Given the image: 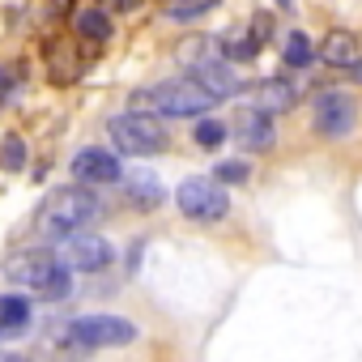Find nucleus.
<instances>
[{"instance_id":"obj_20","label":"nucleus","mask_w":362,"mask_h":362,"mask_svg":"<svg viewBox=\"0 0 362 362\" xmlns=\"http://www.w3.org/2000/svg\"><path fill=\"white\" fill-rule=\"evenodd\" d=\"M209 9H218V0H175V5H170V18H175V22H192V18H201V13H209Z\"/></svg>"},{"instance_id":"obj_16","label":"nucleus","mask_w":362,"mask_h":362,"mask_svg":"<svg viewBox=\"0 0 362 362\" xmlns=\"http://www.w3.org/2000/svg\"><path fill=\"white\" fill-rule=\"evenodd\" d=\"M77 35H86V39H94V43H107V39H111V18H107L103 9H81V13H77Z\"/></svg>"},{"instance_id":"obj_22","label":"nucleus","mask_w":362,"mask_h":362,"mask_svg":"<svg viewBox=\"0 0 362 362\" xmlns=\"http://www.w3.org/2000/svg\"><path fill=\"white\" fill-rule=\"evenodd\" d=\"M22 90V64H0V107Z\"/></svg>"},{"instance_id":"obj_7","label":"nucleus","mask_w":362,"mask_h":362,"mask_svg":"<svg viewBox=\"0 0 362 362\" xmlns=\"http://www.w3.org/2000/svg\"><path fill=\"white\" fill-rule=\"evenodd\" d=\"M60 264H64V260H56L47 247H26V252L9 256V264H5V277H9L13 286H22V290H35V294H43V286L52 281V273H56Z\"/></svg>"},{"instance_id":"obj_17","label":"nucleus","mask_w":362,"mask_h":362,"mask_svg":"<svg viewBox=\"0 0 362 362\" xmlns=\"http://www.w3.org/2000/svg\"><path fill=\"white\" fill-rule=\"evenodd\" d=\"M281 60H286L290 69H307V64H311V43H307L303 30H290V35H286V43H281Z\"/></svg>"},{"instance_id":"obj_13","label":"nucleus","mask_w":362,"mask_h":362,"mask_svg":"<svg viewBox=\"0 0 362 362\" xmlns=\"http://www.w3.org/2000/svg\"><path fill=\"white\" fill-rule=\"evenodd\" d=\"M35 320V307L22 298V294H0V341H13L30 328Z\"/></svg>"},{"instance_id":"obj_9","label":"nucleus","mask_w":362,"mask_h":362,"mask_svg":"<svg viewBox=\"0 0 362 362\" xmlns=\"http://www.w3.org/2000/svg\"><path fill=\"white\" fill-rule=\"evenodd\" d=\"M230 132H235V141L243 145V149H252V153H264V149H273V119H269V111H256V107H243L239 115H235V124H230Z\"/></svg>"},{"instance_id":"obj_8","label":"nucleus","mask_w":362,"mask_h":362,"mask_svg":"<svg viewBox=\"0 0 362 362\" xmlns=\"http://www.w3.org/2000/svg\"><path fill=\"white\" fill-rule=\"evenodd\" d=\"M73 179L86 188H98V184H119L124 179V166L111 149H81L73 158Z\"/></svg>"},{"instance_id":"obj_14","label":"nucleus","mask_w":362,"mask_h":362,"mask_svg":"<svg viewBox=\"0 0 362 362\" xmlns=\"http://www.w3.org/2000/svg\"><path fill=\"white\" fill-rule=\"evenodd\" d=\"M124 192H128V201L136 205V209H158L162 205V184L149 175V170H128L124 175Z\"/></svg>"},{"instance_id":"obj_2","label":"nucleus","mask_w":362,"mask_h":362,"mask_svg":"<svg viewBox=\"0 0 362 362\" xmlns=\"http://www.w3.org/2000/svg\"><path fill=\"white\" fill-rule=\"evenodd\" d=\"M132 103H141V111H149V115L188 119V115H205L218 98L209 90H201L197 77H175V81H158L149 90H136Z\"/></svg>"},{"instance_id":"obj_5","label":"nucleus","mask_w":362,"mask_h":362,"mask_svg":"<svg viewBox=\"0 0 362 362\" xmlns=\"http://www.w3.org/2000/svg\"><path fill=\"white\" fill-rule=\"evenodd\" d=\"M175 205H179V214H184V218H197V222H218V218H226L230 197H226V188L218 184V179L192 175V179H184V184L175 188Z\"/></svg>"},{"instance_id":"obj_19","label":"nucleus","mask_w":362,"mask_h":362,"mask_svg":"<svg viewBox=\"0 0 362 362\" xmlns=\"http://www.w3.org/2000/svg\"><path fill=\"white\" fill-rule=\"evenodd\" d=\"M226 136H230V128H226L222 119H201V124H197V145H201V149H218Z\"/></svg>"},{"instance_id":"obj_1","label":"nucleus","mask_w":362,"mask_h":362,"mask_svg":"<svg viewBox=\"0 0 362 362\" xmlns=\"http://www.w3.org/2000/svg\"><path fill=\"white\" fill-rule=\"evenodd\" d=\"M98 218H103V201H98L86 184H69V188H56V192L39 205L35 230H39L43 239H73V235H81L90 222H98Z\"/></svg>"},{"instance_id":"obj_12","label":"nucleus","mask_w":362,"mask_h":362,"mask_svg":"<svg viewBox=\"0 0 362 362\" xmlns=\"http://www.w3.org/2000/svg\"><path fill=\"white\" fill-rule=\"evenodd\" d=\"M252 103H256V111H290L294 103H298V86L290 81V77H264V81H256L252 86Z\"/></svg>"},{"instance_id":"obj_26","label":"nucleus","mask_w":362,"mask_h":362,"mask_svg":"<svg viewBox=\"0 0 362 362\" xmlns=\"http://www.w3.org/2000/svg\"><path fill=\"white\" fill-rule=\"evenodd\" d=\"M349 77H354V81H358V86H362V56H358V64H354V69H349Z\"/></svg>"},{"instance_id":"obj_21","label":"nucleus","mask_w":362,"mask_h":362,"mask_svg":"<svg viewBox=\"0 0 362 362\" xmlns=\"http://www.w3.org/2000/svg\"><path fill=\"white\" fill-rule=\"evenodd\" d=\"M175 60H179V64H188V69L205 64V39H197V35H192V39H184V43L175 47Z\"/></svg>"},{"instance_id":"obj_3","label":"nucleus","mask_w":362,"mask_h":362,"mask_svg":"<svg viewBox=\"0 0 362 362\" xmlns=\"http://www.w3.org/2000/svg\"><path fill=\"white\" fill-rule=\"evenodd\" d=\"M107 136L119 153H132V158H149V153H162L166 149V128L158 115L149 111H124V115H111L107 119Z\"/></svg>"},{"instance_id":"obj_18","label":"nucleus","mask_w":362,"mask_h":362,"mask_svg":"<svg viewBox=\"0 0 362 362\" xmlns=\"http://www.w3.org/2000/svg\"><path fill=\"white\" fill-rule=\"evenodd\" d=\"M22 166H26V141L13 132V136H5V141H0V170L18 175Z\"/></svg>"},{"instance_id":"obj_15","label":"nucleus","mask_w":362,"mask_h":362,"mask_svg":"<svg viewBox=\"0 0 362 362\" xmlns=\"http://www.w3.org/2000/svg\"><path fill=\"white\" fill-rule=\"evenodd\" d=\"M320 56H324V64H332V69H354V64H358V39H354L349 30H332V35H324Z\"/></svg>"},{"instance_id":"obj_23","label":"nucleus","mask_w":362,"mask_h":362,"mask_svg":"<svg viewBox=\"0 0 362 362\" xmlns=\"http://www.w3.org/2000/svg\"><path fill=\"white\" fill-rule=\"evenodd\" d=\"M214 179L226 188V184H247V162H218L214 166Z\"/></svg>"},{"instance_id":"obj_6","label":"nucleus","mask_w":362,"mask_h":362,"mask_svg":"<svg viewBox=\"0 0 362 362\" xmlns=\"http://www.w3.org/2000/svg\"><path fill=\"white\" fill-rule=\"evenodd\" d=\"M311 124H315L320 136L341 141V136H349L354 124H358V103H354L349 94H341V90H324V94L315 98V115H311Z\"/></svg>"},{"instance_id":"obj_24","label":"nucleus","mask_w":362,"mask_h":362,"mask_svg":"<svg viewBox=\"0 0 362 362\" xmlns=\"http://www.w3.org/2000/svg\"><path fill=\"white\" fill-rule=\"evenodd\" d=\"M269 26H273V18H269V13H256V18H252V35H247V39H252L256 47H264V43H269Z\"/></svg>"},{"instance_id":"obj_27","label":"nucleus","mask_w":362,"mask_h":362,"mask_svg":"<svg viewBox=\"0 0 362 362\" xmlns=\"http://www.w3.org/2000/svg\"><path fill=\"white\" fill-rule=\"evenodd\" d=\"M18 362H26V358H18Z\"/></svg>"},{"instance_id":"obj_11","label":"nucleus","mask_w":362,"mask_h":362,"mask_svg":"<svg viewBox=\"0 0 362 362\" xmlns=\"http://www.w3.org/2000/svg\"><path fill=\"white\" fill-rule=\"evenodd\" d=\"M192 77H197V86H201V90H209L218 103L243 90V81L235 77V64H230V60H205V64H197V69H192Z\"/></svg>"},{"instance_id":"obj_25","label":"nucleus","mask_w":362,"mask_h":362,"mask_svg":"<svg viewBox=\"0 0 362 362\" xmlns=\"http://www.w3.org/2000/svg\"><path fill=\"white\" fill-rule=\"evenodd\" d=\"M141 252H145V239H136V243H132V252H128V273H136V269H141Z\"/></svg>"},{"instance_id":"obj_4","label":"nucleus","mask_w":362,"mask_h":362,"mask_svg":"<svg viewBox=\"0 0 362 362\" xmlns=\"http://www.w3.org/2000/svg\"><path fill=\"white\" fill-rule=\"evenodd\" d=\"M64 341L77 345V354L86 349H115V345H132L136 341V324L119 320V315H81L69 324Z\"/></svg>"},{"instance_id":"obj_10","label":"nucleus","mask_w":362,"mask_h":362,"mask_svg":"<svg viewBox=\"0 0 362 362\" xmlns=\"http://www.w3.org/2000/svg\"><path fill=\"white\" fill-rule=\"evenodd\" d=\"M69 264L77 269V273H98V269H107L111 260H115V252H111V243L107 239H98V235H90V230H81V235H73L69 239Z\"/></svg>"}]
</instances>
